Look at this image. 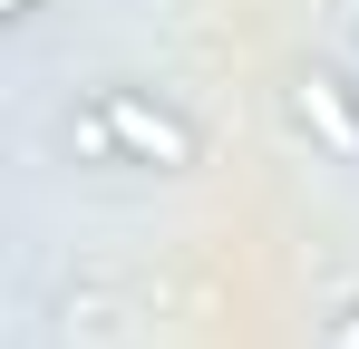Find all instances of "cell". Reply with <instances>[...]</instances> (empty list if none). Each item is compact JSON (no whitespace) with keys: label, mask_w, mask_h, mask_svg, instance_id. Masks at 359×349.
I'll return each mask as SVG.
<instances>
[{"label":"cell","mask_w":359,"mask_h":349,"mask_svg":"<svg viewBox=\"0 0 359 349\" xmlns=\"http://www.w3.org/2000/svg\"><path fill=\"white\" fill-rule=\"evenodd\" d=\"M39 10H49V0H0V20H39Z\"/></svg>","instance_id":"obj_4"},{"label":"cell","mask_w":359,"mask_h":349,"mask_svg":"<svg viewBox=\"0 0 359 349\" xmlns=\"http://www.w3.org/2000/svg\"><path fill=\"white\" fill-rule=\"evenodd\" d=\"M88 107H97V126H107L117 165H156V174H184L194 156H204L194 116H184L175 97H156V88H126V78H107V88H88Z\"/></svg>","instance_id":"obj_1"},{"label":"cell","mask_w":359,"mask_h":349,"mask_svg":"<svg viewBox=\"0 0 359 349\" xmlns=\"http://www.w3.org/2000/svg\"><path fill=\"white\" fill-rule=\"evenodd\" d=\"M320 349H359V301L340 310V320H330V340H320Z\"/></svg>","instance_id":"obj_3"},{"label":"cell","mask_w":359,"mask_h":349,"mask_svg":"<svg viewBox=\"0 0 359 349\" xmlns=\"http://www.w3.org/2000/svg\"><path fill=\"white\" fill-rule=\"evenodd\" d=\"M292 126L320 146V156H340V165H359V88L340 78V68H292Z\"/></svg>","instance_id":"obj_2"}]
</instances>
